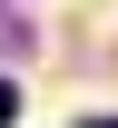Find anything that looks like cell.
Instances as JSON below:
<instances>
[{
  "instance_id": "6da1fadb",
  "label": "cell",
  "mask_w": 118,
  "mask_h": 128,
  "mask_svg": "<svg viewBox=\"0 0 118 128\" xmlns=\"http://www.w3.org/2000/svg\"><path fill=\"white\" fill-rule=\"evenodd\" d=\"M10 118H20V89H10V79H0V128H10Z\"/></svg>"
},
{
  "instance_id": "7a4b0ae2",
  "label": "cell",
  "mask_w": 118,
  "mask_h": 128,
  "mask_svg": "<svg viewBox=\"0 0 118 128\" xmlns=\"http://www.w3.org/2000/svg\"><path fill=\"white\" fill-rule=\"evenodd\" d=\"M89 128H118V118H89Z\"/></svg>"
}]
</instances>
